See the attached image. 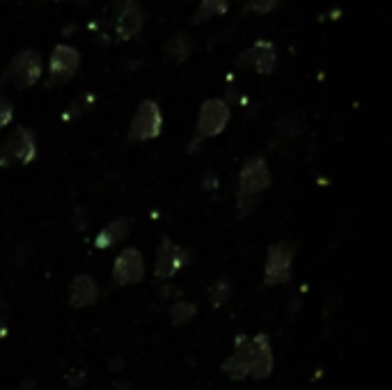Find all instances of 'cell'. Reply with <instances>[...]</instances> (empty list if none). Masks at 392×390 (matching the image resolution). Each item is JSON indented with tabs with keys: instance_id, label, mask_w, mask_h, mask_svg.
<instances>
[{
	"instance_id": "cell-1",
	"label": "cell",
	"mask_w": 392,
	"mask_h": 390,
	"mask_svg": "<svg viewBox=\"0 0 392 390\" xmlns=\"http://www.w3.org/2000/svg\"><path fill=\"white\" fill-rule=\"evenodd\" d=\"M271 186V172L266 161L261 156H250L238 175V193H236V209L238 216H248L257 209L259 195Z\"/></svg>"
},
{
	"instance_id": "cell-2",
	"label": "cell",
	"mask_w": 392,
	"mask_h": 390,
	"mask_svg": "<svg viewBox=\"0 0 392 390\" xmlns=\"http://www.w3.org/2000/svg\"><path fill=\"white\" fill-rule=\"evenodd\" d=\"M44 64L37 51H21L12 58V62L7 64V69L3 74L0 83H9L14 88H32L41 79Z\"/></svg>"
},
{
	"instance_id": "cell-3",
	"label": "cell",
	"mask_w": 392,
	"mask_h": 390,
	"mask_svg": "<svg viewBox=\"0 0 392 390\" xmlns=\"http://www.w3.org/2000/svg\"><path fill=\"white\" fill-rule=\"evenodd\" d=\"M37 156V140L35 134L26 126L14 129L12 134L7 136V140L0 147V166H28L32 164Z\"/></svg>"
},
{
	"instance_id": "cell-4",
	"label": "cell",
	"mask_w": 392,
	"mask_h": 390,
	"mask_svg": "<svg viewBox=\"0 0 392 390\" xmlns=\"http://www.w3.org/2000/svg\"><path fill=\"white\" fill-rule=\"evenodd\" d=\"M163 129V113L156 101H143L138 106V111L134 115V120H131V126H129V138L134 140V143H145V140H151L161 134Z\"/></svg>"
},
{
	"instance_id": "cell-5",
	"label": "cell",
	"mask_w": 392,
	"mask_h": 390,
	"mask_svg": "<svg viewBox=\"0 0 392 390\" xmlns=\"http://www.w3.org/2000/svg\"><path fill=\"white\" fill-rule=\"evenodd\" d=\"M230 122V108L223 99H206L200 108L198 115V136H195V143L191 149L204 138H213L218 134H223V129Z\"/></svg>"
},
{
	"instance_id": "cell-6",
	"label": "cell",
	"mask_w": 392,
	"mask_h": 390,
	"mask_svg": "<svg viewBox=\"0 0 392 390\" xmlns=\"http://www.w3.org/2000/svg\"><path fill=\"white\" fill-rule=\"evenodd\" d=\"M291 262H293V246L280 241L273 244L266 253V266H264V283L268 287H276L287 283L291 278Z\"/></svg>"
},
{
	"instance_id": "cell-7",
	"label": "cell",
	"mask_w": 392,
	"mask_h": 390,
	"mask_svg": "<svg viewBox=\"0 0 392 390\" xmlns=\"http://www.w3.org/2000/svg\"><path fill=\"white\" fill-rule=\"evenodd\" d=\"M145 26V9L136 0H124L122 5L117 7V14H115V39L119 41H129L140 35V30Z\"/></svg>"
},
{
	"instance_id": "cell-8",
	"label": "cell",
	"mask_w": 392,
	"mask_h": 390,
	"mask_svg": "<svg viewBox=\"0 0 392 390\" xmlns=\"http://www.w3.org/2000/svg\"><path fill=\"white\" fill-rule=\"evenodd\" d=\"M81 67V53L69 44H58L49 60V76L51 83H67L71 81Z\"/></svg>"
},
{
	"instance_id": "cell-9",
	"label": "cell",
	"mask_w": 392,
	"mask_h": 390,
	"mask_svg": "<svg viewBox=\"0 0 392 390\" xmlns=\"http://www.w3.org/2000/svg\"><path fill=\"white\" fill-rule=\"evenodd\" d=\"M238 64L246 69H253L255 74L261 76H268L276 71V64H278V53L273 41L268 39H257L253 46H250L241 58H238Z\"/></svg>"
},
{
	"instance_id": "cell-10",
	"label": "cell",
	"mask_w": 392,
	"mask_h": 390,
	"mask_svg": "<svg viewBox=\"0 0 392 390\" xmlns=\"http://www.w3.org/2000/svg\"><path fill=\"white\" fill-rule=\"evenodd\" d=\"M191 259V253L186 248L177 246L170 239H161L159 253H156V266H154V276L159 280H170L177 271Z\"/></svg>"
},
{
	"instance_id": "cell-11",
	"label": "cell",
	"mask_w": 392,
	"mask_h": 390,
	"mask_svg": "<svg viewBox=\"0 0 392 390\" xmlns=\"http://www.w3.org/2000/svg\"><path fill=\"white\" fill-rule=\"evenodd\" d=\"M145 276V259L136 248H126L117 255L115 266H113V280L115 285H134L140 283Z\"/></svg>"
},
{
	"instance_id": "cell-12",
	"label": "cell",
	"mask_w": 392,
	"mask_h": 390,
	"mask_svg": "<svg viewBox=\"0 0 392 390\" xmlns=\"http://www.w3.org/2000/svg\"><path fill=\"white\" fill-rule=\"evenodd\" d=\"M248 361L253 379H266L273 370V351H271V342L264 333L248 338Z\"/></svg>"
},
{
	"instance_id": "cell-13",
	"label": "cell",
	"mask_w": 392,
	"mask_h": 390,
	"mask_svg": "<svg viewBox=\"0 0 392 390\" xmlns=\"http://www.w3.org/2000/svg\"><path fill=\"white\" fill-rule=\"evenodd\" d=\"M223 372L230 379H246L250 376V361H248V338L246 335H238L234 354L223 363Z\"/></svg>"
},
{
	"instance_id": "cell-14",
	"label": "cell",
	"mask_w": 392,
	"mask_h": 390,
	"mask_svg": "<svg viewBox=\"0 0 392 390\" xmlns=\"http://www.w3.org/2000/svg\"><path fill=\"white\" fill-rule=\"evenodd\" d=\"M99 299V287L90 276H76L69 289V303L74 308H87Z\"/></svg>"
},
{
	"instance_id": "cell-15",
	"label": "cell",
	"mask_w": 392,
	"mask_h": 390,
	"mask_svg": "<svg viewBox=\"0 0 392 390\" xmlns=\"http://www.w3.org/2000/svg\"><path fill=\"white\" fill-rule=\"evenodd\" d=\"M126 234H129V221L115 219V221L108 223L99 234H96V248H111L117 241H122Z\"/></svg>"
},
{
	"instance_id": "cell-16",
	"label": "cell",
	"mask_w": 392,
	"mask_h": 390,
	"mask_svg": "<svg viewBox=\"0 0 392 390\" xmlns=\"http://www.w3.org/2000/svg\"><path fill=\"white\" fill-rule=\"evenodd\" d=\"M227 9H230V0H200L198 12L193 16V24H204V21L209 19L223 16L227 14Z\"/></svg>"
},
{
	"instance_id": "cell-17",
	"label": "cell",
	"mask_w": 392,
	"mask_h": 390,
	"mask_svg": "<svg viewBox=\"0 0 392 390\" xmlns=\"http://www.w3.org/2000/svg\"><path fill=\"white\" fill-rule=\"evenodd\" d=\"M191 51L193 49H191V39H189L186 32H177V35L166 44V56L172 62H184L191 56Z\"/></svg>"
},
{
	"instance_id": "cell-18",
	"label": "cell",
	"mask_w": 392,
	"mask_h": 390,
	"mask_svg": "<svg viewBox=\"0 0 392 390\" xmlns=\"http://www.w3.org/2000/svg\"><path fill=\"white\" fill-rule=\"evenodd\" d=\"M195 312H198V308H195L193 303H189V301H177L170 308V321L174 324V326H184V324H189L195 317Z\"/></svg>"
},
{
	"instance_id": "cell-19",
	"label": "cell",
	"mask_w": 392,
	"mask_h": 390,
	"mask_svg": "<svg viewBox=\"0 0 392 390\" xmlns=\"http://www.w3.org/2000/svg\"><path fill=\"white\" fill-rule=\"evenodd\" d=\"M246 12L253 14H268L278 7V0H241Z\"/></svg>"
},
{
	"instance_id": "cell-20",
	"label": "cell",
	"mask_w": 392,
	"mask_h": 390,
	"mask_svg": "<svg viewBox=\"0 0 392 390\" xmlns=\"http://www.w3.org/2000/svg\"><path fill=\"white\" fill-rule=\"evenodd\" d=\"M230 294H232L230 283H227V280H218V283L213 285V289H211V303L216 308H221V306H225L227 301H230Z\"/></svg>"
},
{
	"instance_id": "cell-21",
	"label": "cell",
	"mask_w": 392,
	"mask_h": 390,
	"mask_svg": "<svg viewBox=\"0 0 392 390\" xmlns=\"http://www.w3.org/2000/svg\"><path fill=\"white\" fill-rule=\"evenodd\" d=\"M12 117H14L12 101H9L5 94H0V129H5L9 122H12Z\"/></svg>"
},
{
	"instance_id": "cell-22",
	"label": "cell",
	"mask_w": 392,
	"mask_h": 390,
	"mask_svg": "<svg viewBox=\"0 0 392 390\" xmlns=\"http://www.w3.org/2000/svg\"><path fill=\"white\" fill-rule=\"evenodd\" d=\"M76 5H85V3H90V0H74Z\"/></svg>"
}]
</instances>
